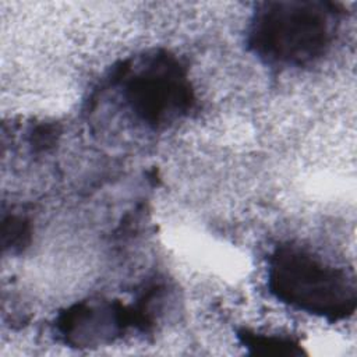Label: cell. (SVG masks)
I'll use <instances>...</instances> for the list:
<instances>
[{"mask_svg": "<svg viewBox=\"0 0 357 357\" xmlns=\"http://www.w3.org/2000/svg\"><path fill=\"white\" fill-rule=\"evenodd\" d=\"M342 13L340 4L332 1L259 3L247 31L248 49L272 66L311 64L331 47Z\"/></svg>", "mask_w": 357, "mask_h": 357, "instance_id": "obj_1", "label": "cell"}, {"mask_svg": "<svg viewBox=\"0 0 357 357\" xmlns=\"http://www.w3.org/2000/svg\"><path fill=\"white\" fill-rule=\"evenodd\" d=\"M268 289L289 307L329 322L343 321L356 311L354 275L298 245L282 244L269 255Z\"/></svg>", "mask_w": 357, "mask_h": 357, "instance_id": "obj_2", "label": "cell"}, {"mask_svg": "<svg viewBox=\"0 0 357 357\" xmlns=\"http://www.w3.org/2000/svg\"><path fill=\"white\" fill-rule=\"evenodd\" d=\"M112 84L119 86L132 116L155 130L187 116L195 105L185 66L167 50H152L123 63Z\"/></svg>", "mask_w": 357, "mask_h": 357, "instance_id": "obj_3", "label": "cell"}, {"mask_svg": "<svg viewBox=\"0 0 357 357\" xmlns=\"http://www.w3.org/2000/svg\"><path fill=\"white\" fill-rule=\"evenodd\" d=\"M135 329L131 304L79 301L56 319L57 335L71 346L89 347Z\"/></svg>", "mask_w": 357, "mask_h": 357, "instance_id": "obj_4", "label": "cell"}, {"mask_svg": "<svg viewBox=\"0 0 357 357\" xmlns=\"http://www.w3.org/2000/svg\"><path fill=\"white\" fill-rule=\"evenodd\" d=\"M237 337L240 339L241 344L245 346L252 354L297 356L303 353L300 343L293 337L265 335L245 328L237 332Z\"/></svg>", "mask_w": 357, "mask_h": 357, "instance_id": "obj_5", "label": "cell"}, {"mask_svg": "<svg viewBox=\"0 0 357 357\" xmlns=\"http://www.w3.org/2000/svg\"><path fill=\"white\" fill-rule=\"evenodd\" d=\"M32 227L25 216L11 213L3 218L1 223V243L6 250L17 254L29 245Z\"/></svg>", "mask_w": 357, "mask_h": 357, "instance_id": "obj_6", "label": "cell"}]
</instances>
